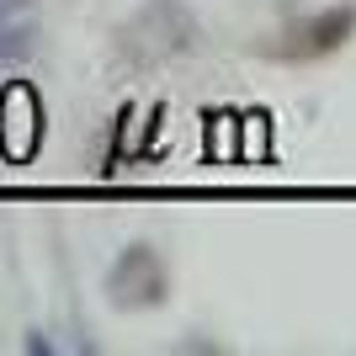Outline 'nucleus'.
<instances>
[{"label":"nucleus","mask_w":356,"mask_h":356,"mask_svg":"<svg viewBox=\"0 0 356 356\" xmlns=\"http://www.w3.org/2000/svg\"><path fill=\"white\" fill-rule=\"evenodd\" d=\"M356 38V6L351 0H335V6H319V11L293 32V54L298 59H330L341 54Z\"/></svg>","instance_id":"nucleus-3"},{"label":"nucleus","mask_w":356,"mask_h":356,"mask_svg":"<svg viewBox=\"0 0 356 356\" xmlns=\"http://www.w3.org/2000/svg\"><path fill=\"white\" fill-rule=\"evenodd\" d=\"M16 6H32V0H0V11H16Z\"/></svg>","instance_id":"nucleus-5"},{"label":"nucleus","mask_w":356,"mask_h":356,"mask_svg":"<svg viewBox=\"0 0 356 356\" xmlns=\"http://www.w3.org/2000/svg\"><path fill=\"white\" fill-rule=\"evenodd\" d=\"M165 293H170V271H165L160 250L149 239H134V245H122L112 255V266H106V298H112V309L149 314V309L165 303Z\"/></svg>","instance_id":"nucleus-2"},{"label":"nucleus","mask_w":356,"mask_h":356,"mask_svg":"<svg viewBox=\"0 0 356 356\" xmlns=\"http://www.w3.org/2000/svg\"><path fill=\"white\" fill-rule=\"evenodd\" d=\"M118 48L144 70L170 64V59H192L202 48V16L186 0H138L134 16L118 27Z\"/></svg>","instance_id":"nucleus-1"},{"label":"nucleus","mask_w":356,"mask_h":356,"mask_svg":"<svg viewBox=\"0 0 356 356\" xmlns=\"http://www.w3.org/2000/svg\"><path fill=\"white\" fill-rule=\"evenodd\" d=\"M27 54H32V27H22L0 11V64H22Z\"/></svg>","instance_id":"nucleus-4"}]
</instances>
